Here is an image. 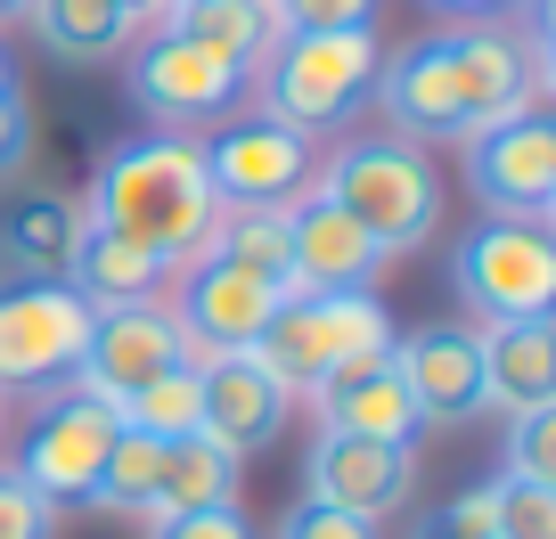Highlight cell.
<instances>
[{
	"mask_svg": "<svg viewBox=\"0 0 556 539\" xmlns=\"http://www.w3.org/2000/svg\"><path fill=\"white\" fill-rule=\"evenodd\" d=\"M393 376H401V393L417 400V418L426 425H467V418H483V351H475V328H409V335H393Z\"/></svg>",
	"mask_w": 556,
	"mask_h": 539,
	"instance_id": "15",
	"label": "cell"
},
{
	"mask_svg": "<svg viewBox=\"0 0 556 539\" xmlns=\"http://www.w3.org/2000/svg\"><path fill=\"white\" fill-rule=\"evenodd\" d=\"M312 425H319V434H361V441H417V434H426V418H417V400L401 393L393 360L319 384V393H312Z\"/></svg>",
	"mask_w": 556,
	"mask_h": 539,
	"instance_id": "19",
	"label": "cell"
},
{
	"mask_svg": "<svg viewBox=\"0 0 556 539\" xmlns=\"http://www.w3.org/2000/svg\"><path fill=\"white\" fill-rule=\"evenodd\" d=\"M90 303L66 279L0 286V400L9 393H58L90 351Z\"/></svg>",
	"mask_w": 556,
	"mask_h": 539,
	"instance_id": "6",
	"label": "cell"
},
{
	"mask_svg": "<svg viewBox=\"0 0 556 539\" xmlns=\"http://www.w3.org/2000/svg\"><path fill=\"white\" fill-rule=\"evenodd\" d=\"M417 539H491V483H475L451 506H434V515L417 523Z\"/></svg>",
	"mask_w": 556,
	"mask_h": 539,
	"instance_id": "32",
	"label": "cell"
},
{
	"mask_svg": "<svg viewBox=\"0 0 556 539\" xmlns=\"http://www.w3.org/2000/svg\"><path fill=\"white\" fill-rule=\"evenodd\" d=\"M467 189L483 196L491 221H548L556 213V123H548V106L475 131L467 140Z\"/></svg>",
	"mask_w": 556,
	"mask_h": 539,
	"instance_id": "11",
	"label": "cell"
},
{
	"mask_svg": "<svg viewBox=\"0 0 556 539\" xmlns=\"http://www.w3.org/2000/svg\"><path fill=\"white\" fill-rule=\"evenodd\" d=\"M90 213L66 205V196H25V205H9V261H17L25 279H66L74 270V245H83Z\"/></svg>",
	"mask_w": 556,
	"mask_h": 539,
	"instance_id": "24",
	"label": "cell"
},
{
	"mask_svg": "<svg viewBox=\"0 0 556 539\" xmlns=\"http://www.w3.org/2000/svg\"><path fill=\"white\" fill-rule=\"evenodd\" d=\"M164 34L213 50L222 66H238L254 82V66L278 50V9L270 0H180V9H164Z\"/></svg>",
	"mask_w": 556,
	"mask_h": 539,
	"instance_id": "20",
	"label": "cell"
},
{
	"mask_svg": "<svg viewBox=\"0 0 556 539\" xmlns=\"http://www.w3.org/2000/svg\"><path fill=\"white\" fill-rule=\"evenodd\" d=\"M9 90H17V66H9V50H0V99H9Z\"/></svg>",
	"mask_w": 556,
	"mask_h": 539,
	"instance_id": "39",
	"label": "cell"
},
{
	"mask_svg": "<svg viewBox=\"0 0 556 539\" xmlns=\"http://www.w3.org/2000/svg\"><path fill=\"white\" fill-rule=\"evenodd\" d=\"M197 147H205V180L222 196V213L229 205H295V196H312V172H319L312 140L270 115H229Z\"/></svg>",
	"mask_w": 556,
	"mask_h": 539,
	"instance_id": "10",
	"label": "cell"
},
{
	"mask_svg": "<svg viewBox=\"0 0 556 539\" xmlns=\"http://www.w3.org/2000/svg\"><path fill=\"white\" fill-rule=\"evenodd\" d=\"M115 434H123V418L106 409V400L58 384V393L34 409V434H25V450H17V474H25L50 506H90Z\"/></svg>",
	"mask_w": 556,
	"mask_h": 539,
	"instance_id": "8",
	"label": "cell"
},
{
	"mask_svg": "<svg viewBox=\"0 0 556 539\" xmlns=\"http://www.w3.org/2000/svg\"><path fill=\"white\" fill-rule=\"evenodd\" d=\"M189 360V335H180V319H173V303H123V311H99L90 319V351H83V368H74V393H90V400H106V409H123V400L139 393V384H156L164 368H180Z\"/></svg>",
	"mask_w": 556,
	"mask_h": 539,
	"instance_id": "12",
	"label": "cell"
},
{
	"mask_svg": "<svg viewBox=\"0 0 556 539\" xmlns=\"http://www.w3.org/2000/svg\"><path fill=\"white\" fill-rule=\"evenodd\" d=\"M287 303V286L254 279L222 254H197L189 270H173V319L189 335V368L229 360V351H254V335L270 328V311Z\"/></svg>",
	"mask_w": 556,
	"mask_h": 539,
	"instance_id": "9",
	"label": "cell"
},
{
	"mask_svg": "<svg viewBox=\"0 0 556 539\" xmlns=\"http://www.w3.org/2000/svg\"><path fill=\"white\" fill-rule=\"evenodd\" d=\"M312 189L328 196L336 213H352L384 254H409V245H426L442 229V180H434V164H426V147L393 140V131H361V140H344L312 172Z\"/></svg>",
	"mask_w": 556,
	"mask_h": 539,
	"instance_id": "3",
	"label": "cell"
},
{
	"mask_svg": "<svg viewBox=\"0 0 556 539\" xmlns=\"http://www.w3.org/2000/svg\"><path fill=\"white\" fill-rule=\"evenodd\" d=\"M278 539H377V523H361V515H336V506L295 499L287 515H278Z\"/></svg>",
	"mask_w": 556,
	"mask_h": 539,
	"instance_id": "33",
	"label": "cell"
},
{
	"mask_svg": "<svg viewBox=\"0 0 556 539\" xmlns=\"http://www.w3.org/2000/svg\"><path fill=\"white\" fill-rule=\"evenodd\" d=\"M156 483H164V441L123 425L115 450H106V466H99L90 506H106V515H156Z\"/></svg>",
	"mask_w": 556,
	"mask_h": 539,
	"instance_id": "26",
	"label": "cell"
},
{
	"mask_svg": "<svg viewBox=\"0 0 556 539\" xmlns=\"http://www.w3.org/2000/svg\"><path fill=\"white\" fill-rule=\"evenodd\" d=\"M0 539H58V506L17 466H0Z\"/></svg>",
	"mask_w": 556,
	"mask_h": 539,
	"instance_id": "30",
	"label": "cell"
},
{
	"mask_svg": "<svg viewBox=\"0 0 556 539\" xmlns=\"http://www.w3.org/2000/svg\"><path fill=\"white\" fill-rule=\"evenodd\" d=\"M25 25L66 66H99V57H123L139 41V25L123 17L115 0H25Z\"/></svg>",
	"mask_w": 556,
	"mask_h": 539,
	"instance_id": "22",
	"label": "cell"
},
{
	"mask_svg": "<svg viewBox=\"0 0 556 539\" xmlns=\"http://www.w3.org/2000/svg\"><path fill=\"white\" fill-rule=\"evenodd\" d=\"M205 254L238 261V270H254V279L287 286L295 295V245H287V205H229L222 221H213V245Z\"/></svg>",
	"mask_w": 556,
	"mask_h": 539,
	"instance_id": "25",
	"label": "cell"
},
{
	"mask_svg": "<svg viewBox=\"0 0 556 539\" xmlns=\"http://www.w3.org/2000/svg\"><path fill=\"white\" fill-rule=\"evenodd\" d=\"M164 9H180V0H164Z\"/></svg>",
	"mask_w": 556,
	"mask_h": 539,
	"instance_id": "41",
	"label": "cell"
},
{
	"mask_svg": "<svg viewBox=\"0 0 556 539\" xmlns=\"http://www.w3.org/2000/svg\"><path fill=\"white\" fill-rule=\"evenodd\" d=\"M131 99H139V115H148V131H189V140H197L205 123L238 115L245 74L156 25V34L131 41Z\"/></svg>",
	"mask_w": 556,
	"mask_h": 539,
	"instance_id": "7",
	"label": "cell"
},
{
	"mask_svg": "<svg viewBox=\"0 0 556 539\" xmlns=\"http://www.w3.org/2000/svg\"><path fill=\"white\" fill-rule=\"evenodd\" d=\"M287 245H295V295H368L377 270L393 261L352 213H336L319 189L287 205Z\"/></svg>",
	"mask_w": 556,
	"mask_h": 539,
	"instance_id": "17",
	"label": "cell"
},
{
	"mask_svg": "<svg viewBox=\"0 0 556 539\" xmlns=\"http://www.w3.org/2000/svg\"><path fill=\"white\" fill-rule=\"evenodd\" d=\"M197 384H205V418H197V434H205L213 450H229V458L270 450V441L287 434V418H295V393H287L254 351L205 360V368H197Z\"/></svg>",
	"mask_w": 556,
	"mask_h": 539,
	"instance_id": "16",
	"label": "cell"
},
{
	"mask_svg": "<svg viewBox=\"0 0 556 539\" xmlns=\"http://www.w3.org/2000/svg\"><path fill=\"white\" fill-rule=\"evenodd\" d=\"M500 474H507V483H556V409H523V418H507Z\"/></svg>",
	"mask_w": 556,
	"mask_h": 539,
	"instance_id": "28",
	"label": "cell"
},
{
	"mask_svg": "<svg viewBox=\"0 0 556 539\" xmlns=\"http://www.w3.org/2000/svg\"><path fill=\"white\" fill-rule=\"evenodd\" d=\"M0 450H9V400H0Z\"/></svg>",
	"mask_w": 556,
	"mask_h": 539,
	"instance_id": "40",
	"label": "cell"
},
{
	"mask_svg": "<svg viewBox=\"0 0 556 539\" xmlns=\"http://www.w3.org/2000/svg\"><path fill=\"white\" fill-rule=\"evenodd\" d=\"M368 99L384 106L393 140H409V147H442V140L467 147V131H475L467 82H458V50H451V41H409L401 57H384Z\"/></svg>",
	"mask_w": 556,
	"mask_h": 539,
	"instance_id": "13",
	"label": "cell"
},
{
	"mask_svg": "<svg viewBox=\"0 0 556 539\" xmlns=\"http://www.w3.org/2000/svg\"><path fill=\"white\" fill-rule=\"evenodd\" d=\"M66 286L90 303V311H123V303H156L173 279H164V261H156V254H139L131 238H115V229L90 221V229H83V245H74Z\"/></svg>",
	"mask_w": 556,
	"mask_h": 539,
	"instance_id": "21",
	"label": "cell"
},
{
	"mask_svg": "<svg viewBox=\"0 0 556 539\" xmlns=\"http://www.w3.org/2000/svg\"><path fill=\"white\" fill-rule=\"evenodd\" d=\"M25 140H34V123H25V99L9 90V99H0V180L25 164Z\"/></svg>",
	"mask_w": 556,
	"mask_h": 539,
	"instance_id": "35",
	"label": "cell"
},
{
	"mask_svg": "<svg viewBox=\"0 0 556 539\" xmlns=\"http://www.w3.org/2000/svg\"><path fill=\"white\" fill-rule=\"evenodd\" d=\"M393 319H384L377 295H287L270 311V328L254 335V360L270 368L295 400H312L319 384L361 376L393 351Z\"/></svg>",
	"mask_w": 556,
	"mask_h": 539,
	"instance_id": "4",
	"label": "cell"
},
{
	"mask_svg": "<svg viewBox=\"0 0 556 539\" xmlns=\"http://www.w3.org/2000/svg\"><path fill=\"white\" fill-rule=\"evenodd\" d=\"M278 34H344V25H368L377 0H270Z\"/></svg>",
	"mask_w": 556,
	"mask_h": 539,
	"instance_id": "31",
	"label": "cell"
},
{
	"mask_svg": "<svg viewBox=\"0 0 556 539\" xmlns=\"http://www.w3.org/2000/svg\"><path fill=\"white\" fill-rule=\"evenodd\" d=\"M491 539H556V483H491Z\"/></svg>",
	"mask_w": 556,
	"mask_h": 539,
	"instance_id": "29",
	"label": "cell"
},
{
	"mask_svg": "<svg viewBox=\"0 0 556 539\" xmlns=\"http://www.w3.org/2000/svg\"><path fill=\"white\" fill-rule=\"evenodd\" d=\"M90 221L131 238L139 254L164 261V279L189 270L213 245V221H222V196L205 180V147L189 131H139V140H115L90 180Z\"/></svg>",
	"mask_w": 556,
	"mask_h": 539,
	"instance_id": "1",
	"label": "cell"
},
{
	"mask_svg": "<svg viewBox=\"0 0 556 539\" xmlns=\"http://www.w3.org/2000/svg\"><path fill=\"white\" fill-rule=\"evenodd\" d=\"M483 351V409H556V319H507V328H475Z\"/></svg>",
	"mask_w": 556,
	"mask_h": 539,
	"instance_id": "18",
	"label": "cell"
},
{
	"mask_svg": "<svg viewBox=\"0 0 556 539\" xmlns=\"http://www.w3.org/2000/svg\"><path fill=\"white\" fill-rule=\"evenodd\" d=\"M417 483V450L409 441H361V434H312V458H303V499L336 506V515L384 523Z\"/></svg>",
	"mask_w": 556,
	"mask_h": 539,
	"instance_id": "14",
	"label": "cell"
},
{
	"mask_svg": "<svg viewBox=\"0 0 556 539\" xmlns=\"http://www.w3.org/2000/svg\"><path fill=\"white\" fill-rule=\"evenodd\" d=\"M451 286L475 311V328L507 319H548L556 311V245L540 221H483L451 245Z\"/></svg>",
	"mask_w": 556,
	"mask_h": 539,
	"instance_id": "5",
	"label": "cell"
},
{
	"mask_svg": "<svg viewBox=\"0 0 556 539\" xmlns=\"http://www.w3.org/2000/svg\"><path fill=\"white\" fill-rule=\"evenodd\" d=\"M238 474H245V458L213 450L205 434L164 441V483H156V515H148V523H164V515H205V506H238Z\"/></svg>",
	"mask_w": 556,
	"mask_h": 539,
	"instance_id": "23",
	"label": "cell"
},
{
	"mask_svg": "<svg viewBox=\"0 0 556 539\" xmlns=\"http://www.w3.org/2000/svg\"><path fill=\"white\" fill-rule=\"evenodd\" d=\"M131 434H156V441H189L197 434V418H205V384H197V368L180 360V368H164L156 384H139L131 400L115 409Z\"/></svg>",
	"mask_w": 556,
	"mask_h": 539,
	"instance_id": "27",
	"label": "cell"
},
{
	"mask_svg": "<svg viewBox=\"0 0 556 539\" xmlns=\"http://www.w3.org/2000/svg\"><path fill=\"white\" fill-rule=\"evenodd\" d=\"M9 25H25V0H0V34H9Z\"/></svg>",
	"mask_w": 556,
	"mask_h": 539,
	"instance_id": "38",
	"label": "cell"
},
{
	"mask_svg": "<svg viewBox=\"0 0 556 539\" xmlns=\"http://www.w3.org/2000/svg\"><path fill=\"white\" fill-rule=\"evenodd\" d=\"M434 9H442V17H483V25H500L516 0H434Z\"/></svg>",
	"mask_w": 556,
	"mask_h": 539,
	"instance_id": "36",
	"label": "cell"
},
{
	"mask_svg": "<svg viewBox=\"0 0 556 539\" xmlns=\"http://www.w3.org/2000/svg\"><path fill=\"white\" fill-rule=\"evenodd\" d=\"M148 539H254V523H245V506H205V515L148 523Z\"/></svg>",
	"mask_w": 556,
	"mask_h": 539,
	"instance_id": "34",
	"label": "cell"
},
{
	"mask_svg": "<svg viewBox=\"0 0 556 539\" xmlns=\"http://www.w3.org/2000/svg\"><path fill=\"white\" fill-rule=\"evenodd\" d=\"M384 66V41L377 25H344V34H278V50L254 66L262 90V115L319 140V131H344L352 115L368 106Z\"/></svg>",
	"mask_w": 556,
	"mask_h": 539,
	"instance_id": "2",
	"label": "cell"
},
{
	"mask_svg": "<svg viewBox=\"0 0 556 539\" xmlns=\"http://www.w3.org/2000/svg\"><path fill=\"white\" fill-rule=\"evenodd\" d=\"M115 9H123V17H131V25H139V34H148V25L164 17V0H115Z\"/></svg>",
	"mask_w": 556,
	"mask_h": 539,
	"instance_id": "37",
	"label": "cell"
}]
</instances>
